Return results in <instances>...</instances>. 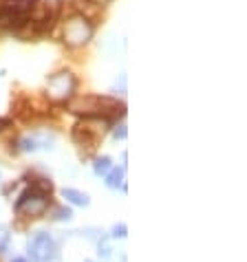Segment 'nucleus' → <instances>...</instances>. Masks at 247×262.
Segmentation results:
<instances>
[{
  "label": "nucleus",
  "mask_w": 247,
  "mask_h": 262,
  "mask_svg": "<svg viewBox=\"0 0 247 262\" xmlns=\"http://www.w3.org/2000/svg\"><path fill=\"white\" fill-rule=\"evenodd\" d=\"M69 111L75 115H84V119H101V121H113L117 117H123L126 104L113 97H101V95H84L77 97L69 104Z\"/></svg>",
  "instance_id": "1"
},
{
  "label": "nucleus",
  "mask_w": 247,
  "mask_h": 262,
  "mask_svg": "<svg viewBox=\"0 0 247 262\" xmlns=\"http://www.w3.org/2000/svg\"><path fill=\"white\" fill-rule=\"evenodd\" d=\"M93 31H95V27H93L91 20L82 16V13H75V16H71L67 20V25H64V42H67L69 47H82L91 40Z\"/></svg>",
  "instance_id": "2"
},
{
  "label": "nucleus",
  "mask_w": 247,
  "mask_h": 262,
  "mask_svg": "<svg viewBox=\"0 0 247 262\" xmlns=\"http://www.w3.org/2000/svg\"><path fill=\"white\" fill-rule=\"evenodd\" d=\"M16 212H27L29 216H42L47 212V207H49V194H45L42 190H38V187H27V190L18 196V201H16Z\"/></svg>",
  "instance_id": "3"
},
{
  "label": "nucleus",
  "mask_w": 247,
  "mask_h": 262,
  "mask_svg": "<svg viewBox=\"0 0 247 262\" xmlns=\"http://www.w3.org/2000/svg\"><path fill=\"white\" fill-rule=\"evenodd\" d=\"M75 77L73 73L69 71H62V73H55V75L49 77V97L57 101V104H64L75 91Z\"/></svg>",
  "instance_id": "4"
},
{
  "label": "nucleus",
  "mask_w": 247,
  "mask_h": 262,
  "mask_svg": "<svg viewBox=\"0 0 247 262\" xmlns=\"http://www.w3.org/2000/svg\"><path fill=\"white\" fill-rule=\"evenodd\" d=\"M29 256H31L33 262H53L57 258L55 240L49 234H45V231L35 234L33 240L29 243Z\"/></svg>",
  "instance_id": "5"
},
{
  "label": "nucleus",
  "mask_w": 247,
  "mask_h": 262,
  "mask_svg": "<svg viewBox=\"0 0 247 262\" xmlns=\"http://www.w3.org/2000/svg\"><path fill=\"white\" fill-rule=\"evenodd\" d=\"M62 196H64V199H67L69 203H73V205H79V207H86V205L91 203V199H89V196H86L84 192L73 190V187H64Z\"/></svg>",
  "instance_id": "6"
},
{
  "label": "nucleus",
  "mask_w": 247,
  "mask_h": 262,
  "mask_svg": "<svg viewBox=\"0 0 247 262\" xmlns=\"http://www.w3.org/2000/svg\"><path fill=\"white\" fill-rule=\"evenodd\" d=\"M123 179V167H111L106 174V185L108 187H119Z\"/></svg>",
  "instance_id": "7"
},
{
  "label": "nucleus",
  "mask_w": 247,
  "mask_h": 262,
  "mask_svg": "<svg viewBox=\"0 0 247 262\" xmlns=\"http://www.w3.org/2000/svg\"><path fill=\"white\" fill-rule=\"evenodd\" d=\"M111 167H113V161H111L108 157H97L95 163H93V170H95L97 177H106Z\"/></svg>",
  "instance_id": "8"
},
{
  "label": "nucleus",
  "mask_w": 247,
  "mask_h": 262,
  "mask_svg": "<svg viewBox=\"0 0 247 262\" xmlns=\"http://www.w3.org/2000/svg\"><path fill=\"white\" fill-rule=\"evenodd\" d=\"M71 216H73V212H71V209H64V207H57V209H55V218H57V221H69Z\"/></svg>",
  "instance_id": "9"
},
{
  "label": "nucleus",
  "mask_w": 247,
  "mask_h": 262,
  "mask_svg": "<svg viewBox=\"0 0 247 262\" xmlns=\"http://www.w3.org/2000/svg\"><path fill=\"white\" fill-rule=\"evenodd\" d=\"M113 238H126V225H115L113 227Z\"/></svg>",
  "instance_id": "10"
},
{
  "label": "nucleus",
  "mask_w": 247,
  "mask_h": 262,
  "mask_svg": "<svg viewBox=\"0 0 247 262\" xmlns=\"http://www.w3.org/2000/svg\"><path fill=\"white\" fill-rule=\"evenodd\" d=\"M7 243H9V234H7L5 227H0V251H5Z\"/></svg>",
  "instance_id": "11"
},
{
  "label": "nucleus",
  "mask_w": 247,
  "mask_h": 262,
  "mask_svg": "<svg viewBox=\"0 0 247 262\" xmlns=\"http://www.w3.org/2000/svg\"><path fill=\"white\" fill-rule=\"evenodd\" d=\"M115 137H117V139H123V137H126V126H117V130H115Z\"/></svg>",
  "instance_id": "12"
},
{
  "label": "nucleus",
  "mask_w": 247,
  "mask_h": 262,
  "mask_svg": "<svg viewBox=\"0 0 247 262\" xmlns=\"http://www.w3.org/2000/svg\"><path fill=\"white\" fill-rule=\"evenodd\" d=\"M5 126H9V121H7V119H0V130H3Z\"/></svg>",
  "instance_id": "13"
},
{
  "label": "nucleus",
  "mask_w": 247,
  "mask_h": 262,
  "mask_svg": "<svg viewBox=\"0 0 247 262\" xmlns=\"http://www.w3.org/2000/svg\"><path fill=\"white\" fill-rule=\"evenodd\" d=\"M11 262H27V258H13Z\"/></svg>",
  "instance_id": "14"
},
{
  "label": "nucleus",
  "mask_w": 247,
  "mask_h": 262,
  "mask_svg": "<svg viewBox=\"0 0 247 262\" xmlns=\"http://www.w3.org/2000/svg\"><path fill=\"white\" fill-rule=\"evenodd\" d=\"M5 3H7V0H0V7H3V5H5Z\"/></svg>",
  "instance_id": "15"
},
{
  "label": "nucleus",
  "mask_w": 247,
  "mask_h": 262,
  "mask_svg": "<svg viewBox=\"0 0 247 262\" xmlns=\"http://www.w3.org/2000/svg\"><path fill=\"white\" fill-rule=\"evenodd\" d=\"M84 262H93V260H84Z\"/></svg>",
  "instance_id": "16"
}]
</instances>
